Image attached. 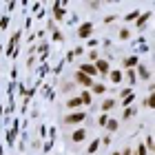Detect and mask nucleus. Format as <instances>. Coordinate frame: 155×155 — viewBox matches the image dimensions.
<instances>
[{"label": "nucleus", "mask_w": 155, "mask_h": 155, "mask_svg": "<svg viewBox=\"0 0 155 155\" xmlns=\"http://www.w3.org/2000/svg\"><path fill=\"white\" fill-rule=\"evenodd\" d=\"M82 137H84V131H78L75 135H73V140H82Z\"/></svg>", "instance_id": "nucleus-6"}, {"label": "nucleus", "mask_w": 155, "mask_h": 155, "mask_svg": "<svg viewBox=\"0 0 155 155\" xmlns=\"http://www.w3.org/2000/svg\"><path fill=\"white\" fill-rule=\"evenodd\" d=\"M75 80L80 82V84H87V87L91 84V78H89V75H84L82 71H78V73H75Z\"/></svg>", "instance_id": "nucleus-1"}, {"label": "nucleus", "mask_w": 155, "mask_h": 155, "mask_svg": "<svg viewBox=\"0 0 155 155\" xmlns=\"http://www.w3.org/2000/svg\"><path fill=\"white\" fill-rule=\"evenodd\" d=\"M82 117H84L82 113H75V115H69V117H67V122H80Z\"/></svg>", "instance_id": "nucleus-3"}, {"label": "nucleus", "mask_w": 155, "mask_h": 155, "mask_svg": "<svg viewBox=\"0 0 155 155\" xmlns=\"http://www.w3.org/2000/svg\"><path fill=\"white\" fill-rule=\"evenodd\" d=\"M97 71L107 73V71H109V64H107V62H104V60H100V62H97Z\"/></svg>", "instance_id": "nucleus-2"}, {"label": "nucleus", "mask_w": 155, "mask_h": 155, "mask_svg": "<svg viewBox=\"0 0 155 155\" xmlns=\"http://www.w3.org/2000/svg\"><path fill=\"white\" fill-rule=\"evenodd\" d=\"M89 33H91V25H84L80 29V36H89Z\"/></svg>", "instance_id": "nucleus-4"}, {"label": "nucleus", "mask_w": 155, "mask_h": 155, "mask_svg": "<svg viewBox=\"0 0 155 155\" xmlns=\"http://www.w3.org/2000/svg\"><path fill=\"white\" fill-rule=\"evenodd\" d=\"M82 73L84 75H91V73H95V69L93 67H82Z\"/></svg>", "instance_id": "nucleus-5"}]
</instances>
